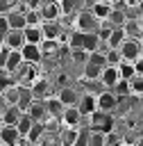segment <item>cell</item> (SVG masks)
I'll list each match as a JSON object with an SVG mask.
<instances>
[{"instance_id":"1","label":"cell","mask_w":143,"mask_h":146,"mask_svg":"<svg viewBox=\"0 0 143 146\" xmlns=\"http://www.w3.org/2000/svg\"><path fill=\"white\" fill-rule=\"evenodd\" d=\"M86 119H89V130H100V132L113 130V114H111V112H100V110H95V112H91Z\"/></svg>"},{"instance_id":"2","label":"cell","mask_w":143,"mask_h":146,"mask_svg":"<svg viewBox=\"0 0 143 146\" xmlns=\"http://www.w3.org/2000/svg\"><path fill=\"white\" fill-rule=\"evenodd\" d=\"M100 27V21L91 14V9H79L77 16H75V30L79 32H98Z\"/></svg>"},{"instance_id":"3","label":"cell","mask_w":143,"mask_h":146,"mask_svg":"<svg viewBox=\"0 0 143 146\" xmlns=\"http://www.w3.org/2000/svg\"><path fill=\"white\" fill-rule=\"evenodd\" d=\"M118 50V55H120V59H125V62H132V59H136V57H141L143 52V48H141V39H129V36H125V41L116 48Z\"/></svg>"},{"instance_id":"4","label":"cell","mask_w":143,"mask_h":146,"mask_svg":"<svg viewBox=\"0 0 143 146\" xmlns=\"http://www.w3.org/2000/svg\"><path fill=\"white\" fill-rule=\"evenodd\" d=\"M95 103H98V110L100 112H116L118 110V96L111 91V89H102L100 94H95Z\"/></svg>"},{"instance_id":"5","label":"cell","mask_w":143,"mask_h":146,"mask_svg":"<svg viewBox=\"0 0 143 146\" xmlns=\"http://www.w3.org/2000/svg\"><path fill=\"white\" fill-rule=\"evenodd\" d=\"M30 91H32V98L43 100L45 96H52V84H50L48 78H41V75H39L36 80L30 82Z\"/></svg>"},{"instance_id":"6","label":"cell","mask_w":143,"mask_h":146,"mask_svg":"<svg viewBox=\"0 0 143 146\" xmlns=\"http://www.w3.org/2000/svg\"><path fill=\"white\" fill-rule=\"evenodd\" d=\"M59 121H61V125H64V128H79V125H82V121H84V116L79 114V110H77L75 105H70V107H64V112H61Z\"/></svg>"},{"instance_id":"7","label":"cell","mask_w":143,"mask_h":146,"mask_svg":"<svg viewBox=\"0 0 143 146\" xmlns=\"http://www.w3.org/2000/svg\"><path fill=\"white\" fill-rule=\"evenodd\" d=\"M75 107L79 110V114H82V116H89L91 112H95V110H98L95 94H91V91H84V94H79V100H77V105H75Z\"/></svg>"},{"instance_id":"8","label":"cell","mask_w":143,"mask_h":146,"mask_svg":"<svg viewBox=\"0 0 143 146\" xmlns=\"http://www.w3.org/2000/svg\"><path fill=\"white\" fill-rule=\"evenodd\" d=\"M39 14H41V23H43V21H59V18H61V9H59V2L45 0V2L39 7Z\"/></svg>"},{"instance_id":"9","label":"cell","mask_w":143,"mask_h":146,"mask_svg":"<svg viewBox=\"0 0 143 146\" xmlns=\"http://www.w3.org/2000/svg\"><path fill=\"white\" fill-rule=\"evenodd\" d=\"M118 80H120V78H118V71H116V66H111V64L102 66V71H100V78H98V82L102 84V89H111V87H113Z\"/></svg>"},{"instance_id":"10","label":"cell","mask_w":143,"mask_h":146,"mask_svg":"<svg viewBox=\"0 0 143 146\" xmlns=\"http://www.w3.org/2000/svg\"><path fill=\"white\" fill-rule=\"evenodd\" d=\"M57 98L61 100V105L64 107H70V105H77V100H79V91L75 89V87H61L59 91H57Z\"/></svg>"},{"instance_id":"11","label":"cell","mask_w":143,"mask_h":146,"mask_svg":"<svg viewBox=\"0 0 143 146\" xmlns=\"http://www.w3.org/2000/svg\"><path fill=\"white\" fill-rule=\"evenodd\" d=\"M20 57H23V62H30V64H39L43 59L41 57V50H39V43H23Z\"/></svg>"},{"instance_id":"12","label":"cell","mask_w":143,"mask_h":146,"mask_svg":"<svg viewBox=\"0 0 143 146\" xmlns=\"http://www.w3.org/2000/svg\"><path fill=\"white\" fill-rule=\"evenodd\" d=\"M5 18H7V25H9V30H23L25 27V11H20V9H9L7 14H5Z\"/></svg>"},{"instance_id":"13","label":"cell","mask_w":143,"mask_h":146,"mask_svg":"<svg viewBox=\"0 0 143 146\" xmlns=\"http://www.w3.org/2000/svg\"><path fill=\"white\" fill-rule=\"evenodd\" d=\"M25 43V36H23V30H7L5 34V46L9 50H20Z\"/></svg>"},{"instance_id":"14","label":"cell","mask_w":143,"mask_h":146,"mask_svg":"<svg viewBox=\"0 0 143 146\" xmlns=\"http://www.w3.org/2000/svg\"><path fill=\"white\" fill-rule=\"evenodd\" d=\"M39 50H41V57H50V59H54V57L59 55L61 46H59L57 39H43V41L39 43Z\"/></svg>"},{"instance_id":"15","label":"cell","mask_w":143,"mask_h":146,"mask_svg":"<svg viewBox=\"0 0 143 146\" xmlns=\"http://www.w3.org/2000/svg\"><path fill=\"white\" fill-rule=\"evenodd\" d=\"M125 21H127V16H125V9H120V7H111L107 18H104V23L109 27H123Z\"/></svg>"},{"instance_id":"16","label":"cell","mask_w":143,"mask_h":146,"mask_svg":"<svg viewBox=\"0 0 143 146\" xmlns=\"http://www.w3.org/2000/svg\"><path fill=\"white\" fill-rule=\"evenodd\" d=\"M41 32H43V39H57L59 41V36H61V25H59V21H43L41 23Z\"/></svg>"},{"instance_id":"17","label":"cell","mask_w":143,"mask_h":146,"mask_svg":"<svg viewBox=\"0 0 143 146\" xmlns=\"http://www.w3.org/2000/svg\"><path fill=\"white\" fill-rule=\"evenodd\" d=\"M43 105H45V114L48 116H61V112H64V105H61V100L52 94V96H45L43 98Z\"/></svg>"},{"instance_id":"18","label":"cell","mask_w":143,"mask_h":146,"mask_svg":"<svg viewBox=\"0 0 143 146\" xmlns=\"http://www.w3.org/2000/svg\"><path fill=\"white\" fill-rule=\"evenodd\" d=\"M18 130H16V125H7V123H2L0 125V141L2 144H7V146H14L16 141H18Z\"/></svg>"},{"instance_id":"19","label":"cell","mask_w":143,"mask_h":146,"mask_svg":"<svg viewBox=\"0 0 143 146\" xmlns=\"http://www.w3.org/2000/svg\"><path fill=\"white\" fill-rule=\"evenodd\" d=\"M100 46H102V41H100V36H98L95 32H82V48H84L86 52L100 50Z\"/></svg>"},{"instance_id":"20","label":"cell","mask_w":143,"mask_h":146,"mask_svg":"<svg viewBox=\"0 0 143 146\" xmlns=\"http://www.w3.org/2000/svg\"><path fill=\"white\" fill-rule=\"evenodd\" d=\"M30 116H32V121H43L48 114H45V105H43V100H39V98H34L30 105H27V110H25Z\"/></svg>"},{"instance_id":"21","label":"cell","mask_w":143,"mask_h":146,"mask_svg":"<svg viewBox=\"0 0 143 146\" xmlns=\"http://www.w3.org/2000/svg\"><path fill=\"white\" fill-rule=\"evenodd\" d=\"M123 32L129 39H141V18H127L123 23Z\"/></svg>"},{"instance_id":"22","label":"cell","mask_w":143,"mask_h":146,"mask_svg":"<svg viewBox=\"0 0 143 146\" xmlns=\"http://www.w3.org/2000/svg\"><path fill=\"white\" fill-rule=\"evenodd\" d=\"M23 36H25V43H41L43 41L41 25H25L23 27Z\"/></svg>"},{"instance_id":"23","label":"cell","mask_w":143,"mask_h":146,"mask_svg":"<svg viewBox=\"0 0 143 146\" xmlns=\"http://www.w3.org/2000/svg\"><path fill=\"white\" fill-rule=\"evenodd\" d=\"M111 9V0H93V7H91V14L98 18V21H104L107 14Z\"/></svg>"},{"instance_id":"24","label":"cell","mask_w":143,"mask_h":146,"mask_svg":"<svg viewBox=\"0 0 143 146\" xmlns=\"http://www.w3.org/2000/svg\"><path fill=\"white\" fill-rule=\"evenodd\" d=\"M123 41H125V32H123V27H111L109 34H107V39H104L102 43H107V48H118Z\"/></svg>"},{"instance_id":"25","label":"cell","mask_w":143,"mask_h":146,"mask_svg":"<svg viewBox=\"0 0 143 146\" xmlns=\"http://www.w3.org/2000/svg\"><path fill=\"white\" fill-rule=\"evenodd\" d=\"M23 112L16 107V105H7L2 112H0V121L2 123H7V125H16V121H18V116H20Z\"/></svg>"},{"instance_id":"26","label":"cell","mask_w":143,"mask_h":146,"mask_svg":"<svg viewBox=\"0 0 143 146\" xmlns=\"http://www.w3.org/2000/svg\"><path fill=\"white\" fill-rule=\"evenodd\" d=\"M23 64V57H20V50H9V55H7V62H5V71L7 73H14L18 66Z\"/></svg>"},{"instance_id":"27","label":"cell","mask_w":143,"mask_h":146,"mask_svg":"<svg viewBox=\"0 0 143 146\" xmlns=\"http://www.w3.org/2000/svg\"><path fill=\"white\" fill-rule=\"evenodd\" d=\"M116 71H118V78H120V80H129L132 75H136L132 62H125V59H120V62L116 64Z\"/></svg>"},{"instance_id":"28","label":"cell","mask_w":143,"mask_h":146,"mask_svg":"<svg viewBox=\"0 0 143 146\" xmlns=\"http://www.w3.org/2000/svg\"><path fill=\"white\" fill-rule=\"evenodd\" d=\"M18 94H20V84H9L5 91H2V98H5V103L7 105H16L18 103Z\"/></svg>"},{"instance_id":"29","label":"cell","mask_w":143,"mask_h":146,"mask_svg":"<svg viewBox=\"0 0 143 146\" xmlns=\"http://www.w3.org/2000/svg\"><path fill=\"white\" fill-rule=\"evenodd\" d=\"M43 132H45V130H43V123H41V121H34V123H32V128L27 130L25 139H27L30 144H36V141L43 137Z\"/></svg>"},{"instance_id":"30","label":"cell","mask_w":143,"mask_h":146,"mask_svg":"<svg viewBox=\"0 0 143 146\" xmlns=\"http://www.w3.org/2000/svg\"><path fill=\"white\" fill-rule=\"evenodd\" d=\"M127 87H129V96H141L143 94V75H132L127 80Z\"/></svg>"},{"instance_id":"31","label":"cell","mask_w":143,"mask_h":146,"mask_svg":"<svg viewBox=\"0 0 143 146\" xmlns=\"http://www.w3.org/2000/svg\"><path fill=\"white\" fill-rule=\"evenodd\" d=\"M32 100H34V98H32L30 87H23V84H20V94H18V103H16V107H18L20 112H25V110H27V105H30Z\"/></svg>"},{"instance_id":"32","label":"cell","mask_w":143,"mask_h":146,"mask_svg":"<svg viewBox=\"0 0 143 146\" xmlns=\"http://www.w3.org/2000/svg\"><path fill=\"white\" fill-rule=\"evenodd\" d=\"M32 123H34V121H32V116H30L27 112H23V114L18 116V121H16V130H18V135H20V137H25V135H27V130L32 128Z\"/></svg>"},{"instance_id":"33","label":"cell","mask_w":143,"mask_h":146,"mask_svg":"<svg viewBox=\"0 0 143 146\" xmlns=\"http://www.w3.org/2000/svg\"><path fill=\"white\" fill-rule=\"evenodd\" d=\"M100 71H102V66H98V64H93V62H84V80H98L100 78Z\"/></svg>"},{"instance_id":"34","label":"cell","mask_w":143,"mask_h":146,"mask_svg":"<svg viewBox=\"0 0 143 146\" xmlns=\"http://www.w3.org/2000/svg\"><path fill=\"white\" fill-rule=\"evenodd\" d=\"M41 123H43V130L50 132V135H57V132L61 130V121H59L57 116H45Z\"/></svg>"},{"instance_id":"35","label":"cell","mask_w":143,"mask_h":146,"mask_svg":"<svg viewBox=\"0 0 143 146\" xmlns=\"http://www.w3.org/2000/svg\"><path fill=\"white\" fill-rule=\"evenodd\" d=\"M79 2H82V0H59L61 16H70V14H75V9L79 11Z\"/></svg>"},{"instance_id":"36","label":"cell","mask_w":143,"mask_h":146,"mask_svg":"<svg viewBox=\"0 0 143 146\" xmlns=\"http://www.w3.org/2000/svg\"><path fill=\"white\" fill-rule=\"evenodd\" d=\"M89 146H107L104 132H100V130H89Z\"/></svg>"},{"instance_id":"37","label":"cell","mask_w":143,"mask_h":146,"mask_svg":"<svg viewBox=\"0 0 143 146\" xmlns=\"http://www.w3.org/2000/svg\"><path fill=\"white\" fill-rule=\"evenodd\" d=\"M70 59H73V64H84L89 59V52L84 48H70Z\"/></svg>"},{"instance_id":"38","label":"cell","mask_w":143,"mask_h":146,"mask_svg":"<svg viewBox=\"0 0 143 146\" xmlns=\"http://www.w3.org/2000/svg\"><path fill=\"white\" fill-rule=\"evenodd\" d=\"M25 25H41L39 9H25Z\"/></svg>"},{"instance_id":"39","label":"cell","mask_w":143,"mask_h":146,"mask_svg":"<svg viewBox=\"0 0 143 146\" xmlns=\"http://www.w3.org/2000/svg\"><path fill=\"white\" fill-rule=\"evenodd\" d=\"M9 84H14V73H7L5 68H0V94H2Z\"/></svg>"},{"instance_id":"40","label":"cell","mask_w":143,"mask_h":146,"mask_svg":"<svg viewBox=\"0 0 143 146\" xmlns=\"http://www.w3.org/2000/svg\"><path fill=\"white\" fill-rule=\"evenodd\" d=\"M39 146H59V139H57V135H50V132H43V137L36 141Z\"/></svg>"},{"instance_id":"41","label":"cell","mask_w":143,"mask_h":146,"mask_svg":"<svg viewBox=\"0 0 143 146\" xmlns=\"http://www.w3.org/2000/svg\"><path fill=\"white\" fill-rule=\"evenodd\" d=\"M104 59H107V64L116 66V64L120 62V55H118V50H116V48H109V50L104 52Z\"/></svg>"},{"instance_id":"42","label":"cell","mask_w":143,"mask_h":146,"mask_svg":"<svg viewBox=\"0 0 143 146\" xmlns=\"http://www.w3.org/2000/svg\"><path fill=\"white\" fill-rule=\"evenodd\" d=\"M14 7H16L14 0H0V14H7V11L14 9Z\"/></svg>"},{"instance_id":"43","label":"cell","mask_w":143,"mask_h":146,"mask_svg":"<svg viewBox=\"0 0 143 146\" xmlns=\"http://www.w3.org/2000/svg\"><path fill=\"white\" fill-rule=\"evenodd\" d=\"M7 55H9V48H7V46H0V68L5 66V62H7Z\"/></svg>"},{"instance_id":"44","label":"cell","mask_w":143,"mask_h":146,"mask_svg":"<svg viewBox=\"0 0 143 146\" xmlns=\"http://www.w3.org/2000/svg\"><path fill=\"white\" fill-rule=\"evenodd\" d=\"M25 2H27V9H39L45 0H25Z\"/></svg>"},{"instance_id":"45","label":"cell","mask_w":143,"mask_h":146,"mask_svg":"<svg viewBox=\"0 0 143 146\" xmlns=\"http://www.w3.org/2000/svg\"><path fill=\"white\" fill-rule=\"evenodd\" d=\"M59 84H61V87H66V75H64V73L59 75Z\"/></svg>"},{"instance_id":"46","label":"cell","mask_w":143,"mask_h":146,"mask_svg":"<svg viewBox=\"0 0 143 146\" xmlns=\"http://www.w3.org/2000/svg\"><path fill=\"white\" fill-rule=\"evenodd\" d=\"M27 146H39V144H30V141H27Z\"/></svg>"},{"instance_id":"47","label":"cell","mask_w":143,"mask_h":146,"mask_svg":"<svg viewBox=\"0 0 143 146\" xmlns=\"http://www.w3.org/2000/svg\"><path fill=\"white\" fill-rule=\"evenodd\" d=\"M0 146H7V144H2V141H0Z\"/></svg>"},{"instance_id":"48","label":"cell","mask_w":143,"mask_h":146,"mask_svg":"<svg viewBox=\"0 0 143 146\" xmlns=\"http://www.w3.org/2000/svg\"><path fill=\"white\" fill-rule=\"evenodd\" d=\"M52 2H59V0H52Z\"/></svg>"},{"instance_id":"49","label":"cell","mask_w":143,"mask_h":146,"mask_svg":"<svg viewBox=\"0 0 143 146\" xmlns=\"http://www.w3.org/2000/svg\"><path fill=\"white\" fill-rule=\"evenodd\" d=\"M0 125H2V121H0Z\"/></svg>"}]
</instances>
